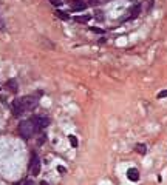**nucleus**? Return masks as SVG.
I'll return each instance as SVG.
<instances>
[{
	"instance_id": "nucleus-1",
	"label": "nucleus",
	"mask_w": 167,
	"mask_h": 185,
	"mask_svg": "<svg viewBox=\"0 0 167 185\" xmlns=\"http://www.w3.org/2000/svg\"><path fill=\"white\" fill-rule=\"evenodd\" d=\"M37 107V97L34 96H25V97H20V99H16L12 102V113H14L16 117L28 113L31 110H34Z\"/></svg>"
},
{
	"instance_id": "nucleus-2",
	"label": "nucleus",
	"mask_w": 167,
	"mask_h": 185,
	"mask_svg": "<svg viewBox=\"0 0 167 185\" xmlns=\"http://www.w3.org/2000/svg\"><path fill=\"white\" fill-rule=\"evenodd\" d=\"M36 133V127L33 124V121H23L19 124V134L23 137V139H31Z\"/></svg>"
},
{
	"instance_id": "nucleus-3",
	"label": "nucleus",
	"mask_w": 167,
	"mask_h": 185,
	"mask_svg": "<svg viewBox=\"0 0 167 185\" xmlns=\"http://www.w3.org/2000/svg\"><path fill=\"white\" fill-rule=\"evenodd\" d=\"M31 121H33V124L36 127V131L43 130V128H47L50 125V119L47 116H34V117H31Z\"/></svg>"
},
{
	"instance_id": "nucleus-4",
	"label": "nucleus",
	"mask_w": 167,
	"mask_h": 185,
	"mask_svg": "<svg viewBox=\"0 0 167 185\" xmlns=\"http://www.w3.org/2000/svg\"><path fill=\"white\" fill-rule=\"evenodd\" d=\"M30 171H31V174H33V176H37V174L40 173V159H39V156H37L36 153H33V156H31Z\"/></svg>"
},
{
	"instance_id": "nucleus-5",
	"label": "nucleus",
	"mask_w": 167,
	"mask_h": 185,
	"mask_svg": "<svg viewBox=\"0 0 167 185\" xmlns=\"http://www.w3.org/2000/svg\"><path fill=\"white\" fill-rule=\"evenodd\" d=\"M88 5L85 2H82V0H73V2L70 3V9L71 11H84Z\"/></svg>"
},
{
	"instance_id": "nucleus-6",
	"label": "nucleus",
	"mask_w": 167,
	"mask_h": 185,
	"mask_svg": "<svg viewBox=\"0 0 167 185\" xmlns=\"http://www.w3.org/2000/svg\"><path fill=\"white\" fill-rule=\"evenodd\" d=\"M127 177L130 179L132 182H138L139 180V171L136 168H128L127 170Z\"/></svg>"
},
{
	"instance_id": "nucleus-7",
	"label": "nucleus",
	"mask_w": 167,
	"mask_h": 185,
	"mask_svg": "<svg viewBox=\"0 0 167 185\" xmlns=\"http://www.w3.org/2000/svg\"><path fill=\"white\" fill-rule=\"evenodd\" d=\"M6 88H8L11 92H17L19 85H17V80H16V79H9V80L6 82Z\"/></svg>"
},
{
	"instance_id": "nucleus-8",
	"label": "nucleus",
	"mask_w": 167,
	"mask_h": 185,
	"mask_svg": "<svg viewBox=\"0 0 167 185\" xmlns=\"http://www.w3.org/2000/svg\"><path fill=\"white\" fill-rule=\"evenodd\" d=\"M139 12H141V5H136L133 9H130V16H128L127 19H124V20H132V19H136V17L139 16Z\"/></svg>"
},
{
	"instance_id": "nucleus-9",
	"label": "nucleus",
	"mask_w": 167,
	"mask_h": 185,
	"mask_svg": "<svg viewBox=\"0 0 167 185\" xmlns=\"http://www.w3.org/2000/svg\"><path fill=\"white\" fill-rule=\"evenodd\" d=\"M135 150L139 153V154H147V147H146V143H136L135 145Z\"/></svg>"
},
{
	"instance_id": "nucleus-10",
	"label": "nucleus",
	"mask_w": 167,
	"mask_h": 185,
	"mask_svg": "<svg viewBox=\"0 0 167 185\" xmlns=\"http://www.w3.org/2000/svg\"><path fill=\"white\" fill-rule=\"evenodd\" d=\"M90 19H92V16H88V14H85V16H76L74 17V20L78 23H87Z\"/></svg>"
},
{
	"instance_id": "nucleus-11",
	"label": "nucleus",
	"mask_w": 167,
	"mask_h": 185,
	"mask_svg": "<svg viewBox=\"0 0 167 185\" xmlns=\"http://www.w3.org/2000/svg\"><path fill=\"white\" fill-rule=\"evenodd\" d=\"M56 16H57L59 19H62V20H68V19H70V16H67V12H63V11H60V9L56 11Z\"/></svg>"
},
{
	"instance_id": "nucleus-12",
	"label": "nucleus",
	"mask_w": 167,
	"mask_h": 185,
	"mask_svg": "<svg viewBox=\"0 0 167 185\" xmlns=\"http://www.w3.org/2000/svg\"><path fill=\"white\" fill-rule=\"evenodd\" d=\"M68 140H70V143H71V147H78V145H79V142H78V137H76V136H73V134H70L68 136Z\"/></svg>"
},
{
	"instance_id": "nucleus-13",
	"label": "nucleus",
	"mask_w": 167,
	"mask_h": 185,
	"mask_svg": "<svg viewBox=\"0 0 167 185\" xmlns=\"http://www.w3.org/2000/svg\"><path fill=\"white\" fill-rule=\"evenodd\" d=\"M164 97H167V89H162L158 92V99H164Z\"/></svg>"
},
{
	"instance_id": "nucleus-14",
	"label": "nucleus",
	"mask_w": 167,
	"mask_h": 185,
	"mask_svg": "<svg viewBox=\"0 0 167 185\" xmlns=\"http://www.w3.org/2000/svg\"><path fill=\"white\" fill-rule=\"evenodd\" d=\"M50 3H51V5H54V6H60V5H62L60 0H50Z\"/></svg>"
},
{
	"instance_id": "nucleus-15",
	"label": "nucleus",
	"mask_w": 167,
	"mask_h": 185,
	"mask_svg": "<svg viewBox=\"0 0 167 185\" xmlns=\"http://www.w3.org/2000/svg\"><path fill=\"white\" fill-rule=\"evenodd\" d=\"M57 171H59V173H67V168L62 167V165H59V167H57Z\"/></svg>"
},
{
	"instance_id": "nucleus-16",
	"label": "nucleus",
	"mask_w": 167,
	"mask_h": 185,
	"mask_svg": "<svg viewBox=\"0 0 167 185\" xmlns=\"http://www.w3.org/2000/svg\"><path fill=\"white\" fill-rule=\"evenodd\" d=\"M90 30H92L93 33H99V34H102V33H104V31H102L101 28H95V26H92V28H90Z\"/></svg>"
},
{
	"instance_id": "nucleus-17",
	"label": "nucleus",
	"mask_w": 167,
	"mask_h": 185,
	"mask_svg": "<svg viewBox=\"0 0 167 185\" xmlns=\"http://www.w3.org/2000/svg\"><path fill=\"white\" fill-rule=\"evenodd\" d=\"M5 28V22H3V19H2V16H0V31H2Z\"/></svg>"
},
{
	"instance_id": "nucleus-18",
	"label": "nucleus",
	"mask_w": 167,
	"mask_h": 185,
	"mask_svg": "<svg viewBox=\"0 0 167 185\" xmlns=\"http://www.w3.org/2000/svg\"><path fill=\"white\" fill-rule=\"evenodd\" d=\"M98 3H99V0H90V3H88V5L95 6V5H98Z\"/></svg>"
},
{
	"instance_id": "nucleus-19",
	"label": "nucleus",
	"mask_w": 167,
	"mask_h": 185,
	"mask_svg": "<svg viewBox=\"0 0 167 185\" xmlns=\"http://www.w3.org/2000/svg\"><path fill=\"white\" fill-rule=\"evenodd\" d=\"M23 185H34V182H33V180H27Z\"/></svg>"
},
{
	"instance_id": "nucleus-20",
	"label": "nucleus",
	"mask_w": 167,
	"mask_h": 185,
	"mask_svg": "<svg viewBox=\"0 0 167 185\" xmlns=\"http://www.w3.org/2000/svg\"><path fill=\"white\" fill-rule=\"evenodd\" d=\"M40 185H48V182H45V180H42V182H40Z\"/></svg>"
}]
</instances>
